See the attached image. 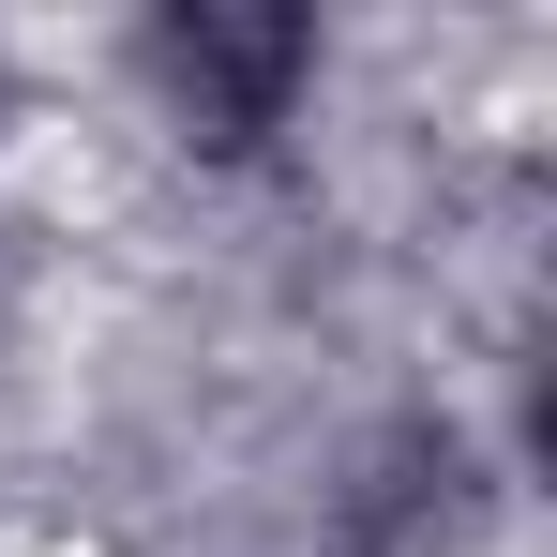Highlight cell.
Listing matches in <instances>:
<instances>
[{"mask_svg": "<svg viewBox=\"0 0 557 557\" xmlns=\"http://www.w3.org/2000/svg\"><path fill=\"white\" fill-rule=\"evenodd\" d=\"M0 121H15V76H0Z\"/></svg>", "mask_w": 557, "mask_h": 557, "instance_id": "277c9868", "label": "cell"}, {"mask_svg": "<svg viewBox=\"0 0 557 557\" xmlns=\"http://www.w3.org/2000/svg\"><path fill=\"white\" fill-rule=\"evenodd\" d=\"M0 347H15V257H0Z\"/></svg>", "mask_w": 557, "mask_h": 557, "instance_id": "3957f363", "label": "cell"}, {"mask_svg": "<svg viewBox=\"0 0 557 557\" xmlns=\"http://www.w3.org/2000/svg\"><path fill=\"white\" fill-rule=\"evenodd\" d=\"M136 76L166 91V121L196 151H257L317 76V15H286V0H166L136 30Z\"/></svg>", "mask_w": 557, "mask_h": 557, "instance_id": "6da1fadb", "label": "cell"}, {"mask_svg": "<svg viewBox=\"0 0 557 557\" xmlns=\"http://www.w3.org/2000/svg\"><path fill=\"white\" fill-rule=\"evenodd\" d=\"M482 528V482H467L453 437H392L362 482V557H453Z\"/></svg>", "mask_w": 557, "mask_h": 557, "instance_id": "7a4b0ae2", "label": "cell"}]
</instances>
